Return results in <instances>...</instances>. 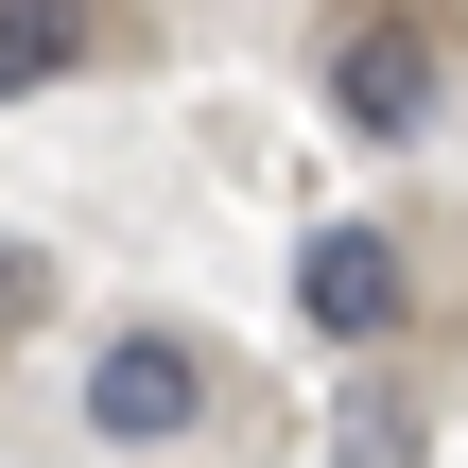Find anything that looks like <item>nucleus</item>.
<instances>
[{"label":"nucleus","mask_w":468,"mask_h":468,"mask_svg":"<svg viewBox=\"0 0 468 468\" xmlns=\"http://www.w3.org/2000/svg\"><path fill=\"white\" fill-rule=\"evenodd\" d=\"M330 468H434V417H417L399 382H365V399L330 417Z\"/></svg>","instance_id":"obj_5"},{"label":"nucleus","mask_w":468,"mask_h":468,"mask_svg":"<svg viewBox=\"0 0 468 468\" xmlns=\"http://www.w3.org/2000/svg\"><path fill=\"white\" fill-rule=\"evenodd\" d=\"M35 313H52V261H35V243H0V347H17Z\"/></svg>","instance_id":"obj_6"},{"label":"nucleus","mask_w":468,"mask_h":468,"mask_svg":"<svg viewBox=\"0 0 468 468\" xmlns=\"http://www.w3.org/2000/svg\"><path fill=\"white\" fill-rule=\"evenodd\" d=\"M399 295H417V278H399V243H382V226H313V243H295V313H313L330 347H382V330H399Z\"/></svg>","instance_id":"obj_3"},{"label":"nucleus","mask_w":468,"mask_h":468,"mask_svg":"<svg viewBox=\"0 0 468 468\" xmlns=\"http://www.w3.org/2000/svg\"><path fill=\"white\" fill-rule=\"evenodd\" d=\"M330 104H347V139H417L434 122V35L417 17H347L330 35Z\"/></svg>","instance_id":"obj_2"},{"label":"nucleus","mask_w":468,"mask_h":468,"mask_svg":"<svg viewBox=\"0 0 468 468\" xmlns=\"http://www.w3.org/2000/svg\"><path fill=\"white\" fill-rule=\"evenodd\" d=\"M104 52V0H0V104H35V87H69Z\"/></svg>","instance_id":"obj_4"},{"label":"nucleus","mask_w":468,"mask_h":468,"mask_svg":"<svg viewBox=\"0 0 468 468\" xmlns=\"http://www.w3.org/2000/svg\"><path fill=\"white\" fill-rule=\"evenodd\" d=\"M191 417H208V347H191V330H104V365H87V434L174 452Z\"/></svg>","instance_id":"obj_1"}]
</instances>
